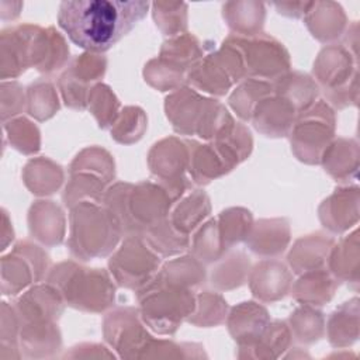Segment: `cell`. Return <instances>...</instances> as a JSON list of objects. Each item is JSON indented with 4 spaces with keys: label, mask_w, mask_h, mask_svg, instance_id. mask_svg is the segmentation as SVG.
Here are the masks:
<instances>
[{
    "label": "cell",
    "mask_w": 360,
    "mask_h": 360,
    "mask_svg": "<svg viewBox=\"0 0 360 360\" xmlns=\"http://www.w3.org/2000/svg\"><path fill=\"white\" fill-rule=\"evenodd\" d=\"M145 0H65L58 24L68 38L89 52H105L146 15Z\"/></svg>",
    "instance_id": "obj_1"
},
{
    "label": "cell",
    "mask_w": 360,
    "mask_h": 360,
    "mask_svg": "<svg viewBox=\"0 0 360 360\" xmlns=\"http://www.w3.org/2000/svg\"><path fill=\"white\" fill-rule=\"evenodd\" d=\"M51 284L58 285L66 301L82 309L98 311L114 300V285L105 271L83 269L75 263H62L53 270Z\"/></svg>",
    "instance_id": "obj_2"
},
{
    "label": "cell",
    "mask_w": 360,
    "mask_h": 360,
    "mask_svg": "<svg viewBox=\"0 0 360 360\" xmlns=\"http://www.w3.org/2000/svg\"><path fill=\"white\" fill-rule=\"evenodd\" d=\"M305 112L291 134V142L298 159L316 163L333 135L335 118L332 110L323 103Z\"/></svg>",
    "instance_id": "obj_3"
},
{
    "label": "cell",
    "mask_w": 360,
    "mask_h": 360,
    "mask_svg": "<svg viewBox=\"0 0 360 360\" xmlns=\"http://www.w3.org/2000/svg\"><path fill=\"white\" fill-rule=\"evenodd\" d=\"M158 266L159 259L145 248L138 236L128 238L120 252L110 260L115 278L120 284L131 288L146 285Z\"/></svg>",
    "instance_id": "obj_4"
},
{
    "label": "cell",
    "mask_w": 360,
    "mask_h": 360,
    "mask_svg": "<svg viewBox=\"0 0 360 360\" xmlns=\"http://www.w3.org/2000/svg\"><path fill=\"white\" fill-rule=\"evenodd\" d=\"M255 127L269 136H283L287 134L294 118V105L284 97L267 98L253 110Z\"/></svg>",
    "instance_id": "obj_5"
},
{
    "label": "cell",
    "mask_w": 360,
    "mask_h": 360,
    "mask_svg": "<svg viewBox=\"0 0 360 360\" xmlns=\"http://www.w3.org/2000/svg\"><path fill=\"white\" fill-rule=\"evenodd\" d=\"M305 24L321 41H329L339 37L346 25V15L340 4L335 1H312L305 14Z\"/></svg>",
    "instance_id": "obj_6"
},
{
    "label": "cell",
    "mask_w": 360,
    "mask_h": 360,
    "mask_svg": "<svg viewBox=\"0 0 360 360\" xmlns=\"http://www.w3.org/2000/svg\"><path fill=\"white\" fill-rule=\"evenodd\" d=\"M224 18L231 30L242 35H255L263 27L266 7L260 1H226L222 6Z\"/></svg>",
    "instance_id": "obj_7"
},
{
    "label": "cell",
    "mask_w": 360,
    "mask_h": 360,
    "mask_svg": "<svg viewBox=\"0 0 360 360\" xmlns=\"http://www.w3.org/2000/svg\"><path fill=\"white\" fill-rule=\"evenodd\" d=\"M290 278L287 269L277 262H263L256 266L252 274V291L256 297L266 301H273L283 297L290 284L274 283V280Z\"/></svg>",
    "instance_id": "obj_8"
},
{
    "label": "cell",
    "mask_w": 360,
    "mask_h": 360,
    "mask_svg": "<svg viewBox=\"0 0 360 360\" xmlns=\"http://www.w3.org/2000/svg\"><path fill=\"white\" fill-rule=\"evenodd\" d=\"M288 229L284 219H271L270 221V233L267 228V219H263L257 222L256 231L252 236V240H249L250 249L260 255H278L281 253L288 242V232L276 235L278 232H283Z\"/></svg>",
    "instance_id": "obj_9"
},
{
    "label": "cell",
    "mask_w": 360,
    "mask_h": 360,
    "mask_svg": "<svg viewBox=\"0 0 360 360\" xmlns=\"http://www.w3.org/2000/svg\"><path fill=\"white\" fill-rule=\"evenodd\" d=\"M153 20L156 25L166 35H176L187 27V4L170 3V1H155L150 3Z\"/></svg>",
    "instance_id": "obj_10"
},
{
    "label": "cell",
    "mask_w": 360,
    "mask_h": 360,
    "mask_svg": "<svg viewBox=\"0 0 360 360\" xmlns=\"http://www.w3.org/2000/svg\"><path fill=\"white\" fill-rule=\"evenodd\" d=\"M191 212H202V214L208 215L210 201H208V197L205 195V193H202V191L194 193L193 195L186 198L183 201V204L179 205V208L176 210L172 224H173V228L179 233L186 235L188 231L195 228L197 224L201 221L198 217H195Z\"/></svg>",
    "instance_id": "obj_11"
},
{
    "label": "cell",
    "mask_w": 360,
    "mask_h": 360,
    "mask_svg": "<svg viewBox=\"0 0 360 360\" xmlns=\"http://www.w3.org/2000/svg\"><path fill=\"white\" fill-rule=\"evenodd\" d=\"M122 112H124L122 121L111 131L112 136L118 142H122V143L124 142L129 143V142L138 141L142 136L143 131L134 128L132 124H134V121H136L138 118H141L143 115V111L139 108H135V107H127Z\"/></svg>",
    "instance_id": "obj_12"
},
{
    "label": "cell",
    "mask_w": 360,
    "mask_h": 360,
    "mask_svg": "<svg viewBox=\"0 0 360 360\" xmlns=\"http://www.w3.org/2000/svg\"><path fill=\"white\" fill-rule=\"evenodd\" d=\"M312 1H283V3H271L273 7H276V10L287 17H294V18H300V17H305V14L308 13L309 7H311Z\"/></svg>",
    "instance_id": "obj_13"
}]
</instances>
